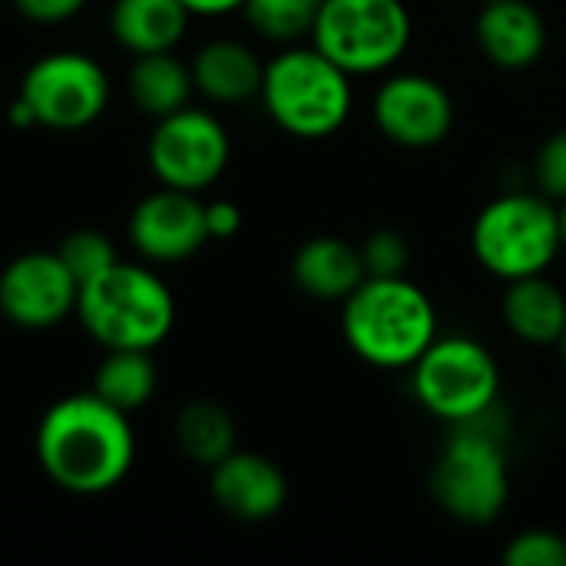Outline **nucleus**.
I'll return each mask as SVG.
<instances>
[{"instance_id": "nucleus-1", "label": "nucleus", "mask_w": 566, "mask_h": 566, "mask_svg": "<svg viewBox=\"0 0 566 566\" xmlns=\"http://www.w3.org/2000/svg\"><path fill=\"white\" fill-rule=\"evenodd\" d=\"M36 461L66 494H106L136 461L129 415L103 401L96 391L70 395L46 408L36 428Z\"/></svg>"}, {"instance_id": "nucleus-2", "label": "nucleus", "mask_w": 566, "mask_h": 566, "mask_svg": "<svg viewBox=\"0 0 566 566\" xmlns=\"http://www.w3.org/2000/svg\"><path fill=\"white\" fill-rule=\"evenodd\" d=\"M342 335L355 358L381 371H408L441 335L431 295L408 275H365L342 302Z\"/></svg>"}, {"instance_id": "nucleus-3", "label": "nucleus", "mask_w": 566, "mask_h": 566, "mask_svg": "<svg viewBox=\"0 0 566 566\" xmlns=\"http://www.w3.org/2000/svg\"><path fill=\"white\" fill-rule=\"evenodd\" d=\"M352 80L315 43H285L265 60L259 99L269 119L298 139L335 136L355 106Z\"/></svg>"}, {"instance_id": "nucleus-4", "label": "nucleus", "mask_w": 566, "mask_h": 566, "mask_svg": "<svg viewBox=\"0 0 566 566\" xmlns=\"http://www.w3.org/2000/svg\"><path fill=\"white\" fill-rule=\"evenodd\" d=\"M497 411L501 408L478 421L454 424L431 471L438 507L468 527L494 524L511 501V461Z\"/></svg>"}, {"instance_id": "nucleus-5", "label": "nucleus", "mask_w": 566, "mask_h": 566, "mask_svg": "<svg viewBox=\"0 0 566 566\" xmlns=\"http://www.w3.org/2000/svg\"><path fill=\"white\" fill-rule=\"evenodd\" d=\"M76 318L83 322L86 335L106 352H153L172 332L176 302L169 285L156 272L116 259L109 269L80 285Z\"/></svg>"}, {"instance_id": "nucleus-6", "label": "nucleus", "mask_w": 566, "mask_h": 566, "mask_svg": "<svg viewBox=\"0 0 566 566\" xmlns=\"http://www.w3.org/2000/svg\"><path fill=\"white\" fill-rule=\"evenodd\" d=\"M471 252L478 265L501 282L544 275L564 252L560 206L527 189L494 196L474 216Z\"/></svg>"}, {"instance_id": "nucleus-7", "label": "nucleus", "mask_w": 566, "mask_h": 566, "mask_svg": "<svg viewBox=\"0 0 566 566\" xmlns=\"http://www.w3.org/2000/svg\"><path fill=\"white\" fill-rule=\"evenodd\" d=\"M415 36L405 0H325L308 43H315L348 76L391 73Z\"/></svg>"}, {"instance_id": "nucleus-8", "label": "nucleus", "mask_w": 566, "mask_h": 566, "mask_svg": "<svg viewBox=\"0 0 566 566\" xmlns=\"http://www.w3.org/2000/svg\"><path fill=\"white\" fill-rule=\"evenodd\" d=\"M408 371L415 401L451 428L501 408V368L471 335H438Z\"/></svg>"}, {"instance_id": "nucleus-9", "label": "nucleus", "mask_w": 566, "mask_h": 566, "mask_svg": "<svg viewBox=\"0 0 566 566\" xmlns=\"http://www.w3.org/2000/svg\"><path fill=\"white\" fill-rule=\"evenodd\" d=\"M20 99L27 103L33 126L73 133L103 116L109 76L93 56L56 50L30 63L20 80Z\"/></svg>"}, {"instance_id": "nucleus-10", "label": "nucleus", "mask_w": 566, "mask_h": 566, "mask_svg": "<svg viewBox=\"0 0 566 566\" xmlns=\"http://www.w3.org/2000/svg\"><path fill=\"white\" fill-rule=\"evenodd\" d=\"M229 156L232 143L226 126L212 113L196 106H182L169 116H159L146 146L153 176L163 186L182 192H202L219 182L229 166Z\"/></svg>"}, {"instance_id": "nucleus-11", "label": "nucleus", "mask_w": 566, "mask_h": 566, "mask_svg": "<svg viewBox=\"0 0 566 566\" xmlns=\"http://www.w3.org/2000/svg\"><path fill=\"white\" fill-rule=\"evenodd\" d=\"M371 119L401 149H434L454 129V99L428 73H388L371 96Z\"/></svg>"}, {"instance_id": "nucleus-12", "label": "nucleus", "mask_w": 566, "mask_h": 566, "mask_svg": "<svg viewBox=\"0 0 566 566\" xmlns=\"http://www.w3.org/2000/svg\"><path fill=\"white\" fill-rule=\"evenodd\" d=\"M80 285L56 252H23L0 272V312L17 328H53L76 312Z\"/></svg>"}, {"instance_id": "nucleus-13", "label": "nucleus", "mask_w": 566, "mask_h": 566, "mask_svg": "<svg viewBox=\"0 0 566 566\" xmlns=\"http://www.w3.org/2000/svg\"><path fill=\"white\" fill-rule=\"evenodd\" d=\"M129 239L136 252L149 262H182L192 259L206 242V202L199 192L156 189L136 202L129 216Z\"/></svg>"}, {"instance_id": "nucleus-14", "label": "nucleus", "mask_w": 566, "mask_h": 566, "mask_svg": "<svg viewBox=\"0 0 566 566\" xmlns=\"http://www.w3.org/2000/svg\"><path fill=\"white\" fill-rule=\"evenodd\" d=\"M212 501L242 524L272 521L289 501V481L275 461L255 451H232L209 468Z\"/></svg>"}, {"instance_id": "nucleus-15", "label": "nucleus", "mask_w": 566, "mask_h": 566, "mask_svg": "<svg viewBox=\"0 0 566 566\" xmlns=\"http://www.w3.org/2000/svg\"><path fill=\"white\" fill-rule=\"evenodd\" d=\"M474 40L488 63L507 73H521L541 63L547 50V20L531 0H491L481 3Z\"/></svg>"}, {"instance_id": "nucleus-16", "label": "nucleus", "mask_w": 566, "mask_h": 566, "mask_svg": "<svg viewBox=\"0 0 566 566\" xmlns=\"http://www.w3.org/2000/svg\"><path fill=\"white\" fill-rule=\"evenodd\" d=\"M189 66H192L196 90L219 106H239L259 99L265 63L242 40H209L192 56Z\"/></svg>"}, {"instance_id": "nucleus-17", "label": "nucleus", "mask_w": 566, "mask_h": 566, "mask_svg": "<svg viewBox=\"0 0 566 566\" xmlns=\"http://www.w3.org/2000/svg\"><path fill=\"white\" fill-rule=\"evenodd\" d=\"M365 279L358 245L338 235H315L292 255V282L318 302H345Z\"/></svg>"}, {"instance_id": "nucleus-18", "label": "nucleus", "mask_w": 566, "mask_h": 566, "mask_svg": "<svg viewBox=\"0 0 566 566\" xmlns=\"http://www.w3.org/2000/svg\"><path fill=\"white\" fill-rule=\"evenodd\" d=\"M504 325L524 345H557L566 332V295L544 275L507 282L501 302Z\"/></svg>"}, {"instance_id": "nucleus-19", "label": "nucleus", "mask_w": 566, "mask_h": 566, "mask_svg": "<svg viewBox=\"0 0 566 566\" xmlns=\"http://www.w3.org/2000/svg\"><path fill=\"white\" fill-rule=\"evenodd\" d=\"M189 10L182 0H116L109 10V30L133 56L176 50L189 30Z\"/></svg>"}, {"instance_id": "nucleus-20", "label": "nucleus", "mask_w": 566, "mask_h": 566, "mask_svg": "<svg viewBox=\"0 0 566 566\" xmlns=\"http://www.w3.org/2000/svg\"><path fill=\"white\" fill-rule=\"evenodd\" d=\"M192 90H196L192 66L182 63L172 50L143 53V56H136V63L129 70V96L153 119L189 106Z\"/></svg>"}, {"instance_id": "nucleus-21", "label": "nucleus", "mask_w": 566, "mask_h": 566, "mask_svg": "<svg viewBox=\"0 0 566 566\" xmlns=\"http://www.w3.org/2000/svg\"><path fill=\"white\" fill-rule=\"evenodd\" d=\"M156 361L143 348H113L93 375V391L113 408L133 415L156 395Z\"/></svg>"}, {"instance_id": "nucleus-22", "label": "nucleus", "mask_w": 566, "mask_h": 566, "mask_svg": "<svg viewBox=\"0 0 566 566\" xmlns=\"http://www.w3.org/2000/svg\"><path fill=\"white\" fill-rule=\"evenodd\" d=\"M176 444L189 461L212 468L235 451V421L216 401H189L176 418Z\"/></svg>"}, {"instance_id": "nucleus-23", "label": "nucleus", "mask_w": 566, "mask_h": 566, "mask_svg": "<svg viewBox=\"0 0 566 566\" xmlns=\"http://www.w3.org/2000/svg\"><path fill=\"white\" fill-rule=\"evenodd\" d=\"M325 0H245L242 13L255 33L275 43H295L308 36Z\"/></svg>"}, {"instance_id": "nucleus-24", "label": "nucleus", "mask_w": 566, "mask_h": 566, "mask_svg": "<svg viewBox=\"0 0 566 566\" xmlns=\"http://www.w3.org/2000/svg\"><path fill=\"white\" fill-rule=\"evenodd\" d=\"M56 255L63 259V265L70 269V275L76 279V285L90 282L93 275H99L103 269H109L116 262V249L106 235L99 232H90V229H80V232H70Z\"/></svg>"}, {"instance_id": "nucleus-25", "label": "nucleus", "mask_w": 566, "mask_h": 566, "mask_svg": "<svg viewBox=\"0 0 566 566\" xmlns=\"http://www.w3.org/2000/svg\"><path fill=\"white\" fill-rule=\"evenodd\" d=\"M507 566H566V537L547 527L521 531L504 547Z\"/></svg>"}, {"instance_id": "nucleus-26", "label": "nucleus", "mask_w": 566, "mask_h": 566, "mask_svg": "<svg viewBox=\"0 0 566 566\" xmlns=\"http://www.w3.org/2000/svg\"><path fill=\"white\" fill-rule=\"evenodd\" d=\"M361 265H365V275H378V279H388V275H408V265H411V245L401 232L395 229H378L371 232L361 245Z\"/></svg>"}, {"instance_id": "nucleus-27", "label": "nucleus", "mask_w": 566, "mask_h": 566, "mask_svg": "<svg viewBox=\"0 0 566 566\" xmlns=\"http://www.w3.org/2000/svg\"><path fill=\"white\" fill-rule=\"evenodd\" d=\"M534 182L554 202L566 199V126L551 133L534 156Z\"/></svg>"}, {"instance_id": "nucleus-28", "label": "nucleus", "mask_w": 566, "mask_h": 566, "mask_svg": "<svg viewBox=\"0 0 566 566\" xmlns=\"http://www.w3.org/2000/svg\"><path fill=\"white\" fill-rule=\"evenodd\" d=\"M13 7L33 23H63L76 17L86 7V0H13Z\"/></svg>"}, {"instance_id": "nucleus-29", "label": "nucleus", "mask_w": 566, "mask_h": 566, "mask_svg": "<svg viewBox=\"0 0 566 566\" xmlns=\"http://www.w3.org/2000/svg\"><path fill=\"white\" fill-rule=\"evenodd\" d=\"M206 229L209 239H232L242 229V209L229 199L206 202Z\"/></svg>"}, {"instance_id": "nucleus-30", "label": "nucleus", "mask_w": 566, "mask_h": 566, "mask_svg": "<svg viewBox=\"0 0 566 566\" xmlns=\"http://www.w3.org/2000/svg\"><path fill=\"white\" fill-rule=\"evenodd\" d=\"M182 3L192 17H226L245 7V0H182Z\"/></svg>"}, {"instance_id": "nucleus-31", "label": "nucleus", "mask_w": 566, "mask_h": 566, "mask_svg": "<svg viewBox=\"0 0 566 566\" xmlns=\"http://www.w3.org/2000/svg\"><path fill=\"white\" fill-rule=\"evenodd\" d=\"M560 206V239H564V249H566V199L564 202H557Z\"/></svg>"}, {"instance_id": "nucleus-32", "label": "nucleus", "mask_w": 566, "mask_h": 566, "mask_svg": "<svg viewBox=\"0 0 566 566\" xmlns=\"http://www.w3.org/2000/svg\"><path fill=\"white\" fill-rule=\"evenodd\" d=\"M557 348H560V358H564V368H566V332H564V338L557 342Z\"/></svg>"}, {"instance_id": "nucleus-33", "label": "nucleus", "mask_w": 566, "mask_h": 566, "mask_svg": "<svg viewBox=\"0 0 566 566\" xmlns=\"http://www.w3.org/2000/svg\"><path fill=\"white\" fill-rule=\"evenodd\" d=\"M478 3H491V0H478Z\"/></svg>"}]
</instances>
